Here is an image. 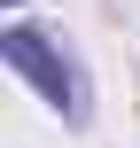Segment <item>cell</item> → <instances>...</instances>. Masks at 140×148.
I'll use <instances>...</instances> for the list:
<instances>
[{"label":"cell","instance_id":"cell-1","mask_svg":"<svg viewBox=\"0 0 140 148\" xmlns=\"http://www.w3.org/2000/svg\"><path fill=\"white\" fill-rule=\"evenodd\" d=\"M0 55H8L16 70H31V78H39V94H47L55 109H78V78H70V62H62V55H47V39H39L31 23H16V31L0 39Z\"/></svg>","mask_w":140,"mask_h":148}]
</instances>
